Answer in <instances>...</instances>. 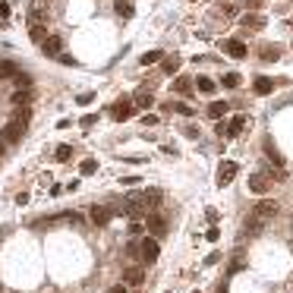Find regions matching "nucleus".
I'll list each match as a JSON object with an SVG mask.
<instances>
[{"mask_svg": "<svg viewBox=\"0 0 293 293\" xmlns=\"http://www.w3.org/2000/svg\"><path fill=\"white\" fill-rule=\"evenodd\" d=\"M271 186H275V177H271L268 170H256V174L249 177V189L256 192V196H265Z\"/></svg>", "mask_w": 293, "mask_h": 293, "instance_id": "nucleus-2", "label": "nucleus"}, {"mask_svg": "<svg viewBox=\"0 0 293 293\" xmlns=\"http://www.w3.org/2000/svg\"><path fill=\"white\" fill-rule=\"evenodd\" d=\"M22 132H25V123H22V120H10V123L3 126V136H0V139H3L6 145H13V142H19V139H22Z\"/></svg>", "mask_w": 293, "mask_h": 293, "instance_id": "nucleus-5", "label": "nucleus"}, {"mask_svg": "<svg viewBox=\"0 0 293 293\" xmlns=\"http://www.w3.org/2000/svg\"><path fill=\"white\" fill-rule=\"evenodd\" d=\"M142 123H145V126H155V123H158V117H155V114H145V117H142Z\"/></svg>", "mask_w": 293, "mask_h": 293, "instance_id": "nucleus-40", "label": "nucleus"}, {"mask_svg": "<svg viewBox=\"0 0 293 293\" xmlns=\"http://www.w3.org/2000/svg\"><path fill=\"white\" fill-rule=\"evenodd\" d=\"M221 13L224 16H237V6L234 3H221Z\"/></svg>", "mask_w": 293, "mask_h": 293, "instance_id": "nucleus-35", "label": "nucleus"}, {"mask_svg": "<svg viewBox=\"0 0 293 293\" xmlns=\"http://www.w3.org/2000/svg\"><path fill=\"white\" fill-rule=\"evenodd\" d=\"M243 126H246V114H237V117H230L227 126L218 123V136H237V132H243Z\"/></svg>", "mask_w": 293, "mask_h": 293, "instance_id": "nucleus-7", "label": "nucleus"}, {"mask_svg": "<svg viewBox=\"0 0 293 293\" xmlns=\"http://www.w3.org/2000/svg\"><path fill=\"white\" fill-rule=\"evenodd\" d=\"M221 82H224V89H237V85L243 82V79H239V73H224V79H221Z\"/></svg>", "mask_w": 293, "mask_h": 293, "instance_id": "nucleus-27", "label": "nucleus"}, {"mask_svg": "<svg viewBox=\"0 0 293 293\" xmlns=\"http://www.w3.org/2000/svg\"><path fill=\"white\" fill-rule=\"evenodd\" d=\"M196 82V89L202 92V95H211L215 92V79H208V76H199V79H192Z\"/></svg>", "mask_w": 293, "mask_h": 293, "instance_id": "nucleus-18", "label": "nucleus"}, {"mask_svg": "<svg viewBox=\"0 0 293 293\" xmlns=\"http://www.w3.org/2000/svg\"><path fill=\"white\" fill-rule=\"evenodd\" d=\"M145 227H148V234L164 237V234H167V218H164L161 211H151V215H148V221H145Z\"/></svg>", "mask_w": 293, "mask_h": 293, "instance_id": "nucleus-6", "label": "nucleus"}, {"mask_svg": "<svg viewBox=\"0 0 293 293\" xmlns=\"http://www.w3.org/2000/svg\"><path fill=\"white\" fill-rule=\"evenodd\" d=\"M132 101H136V108H155V95H151L148 89L136 92V95H132Z\"/></svg>", "mask_w": 293, "mask_h": 293, "instance_id": "nucleus-16", "label": "nucleus"}, {"mask_svg": "<svg viewBox=\"0 0 293 293\" xmlns=\"http://www.w3.org/2000/svg\"><path fill=\"white\" fill-rule=\"evenodd\" d=\"M114 10H117L120 19H132V3H129V0H117Z\"/></svg>", "mask_w": 293, "mask_h": 293, "instance_id": "nucleus-23", "label": "nucleus"}, {"mask_svg": "<svg viewBox=\"0 0 293 293\" xmlns=\"http://www.w3.org/2000/svg\"><path fill=\"white\" fill-rule=\"evenodd\" d=\"M108 293H126V287H110Z\"/></svg>", "mask_w": 293, "mask_h": 293, "instance_id": "nucleus-43", "label": "nucleus"}, {"mask_svg": "<svg viewBox=\"0 0 293 293\" xmlns=\"http://www.w3.org/2000/svg\"><path fill=\"white\" fill-rule=\"evenodd\" d=\"M120 183H123V186H136V183H142V180H139V177H123Z\"/></svg>", "mask_w": 293, "mask_h": 293, "instance_id": "nucleus-39", "label": "nucleus"}, {"mask_svg": "<svg viewBox=\"0 0 293 293\" xmlns=\"http://www.w3.org/2000/svg\"><path fill=\"white\" fill-rule=\"evenodd\" d=\"M92 221H95V224H108L110 221V211L108 208H92Z\"/></svg>", "mask_w": 293, "mask_h": 293, "instance_id": "nucleus-25", "label": "nucleus"}, {"mask_svg": "<svg viewBox=\"0 0 293 293\" xmlns=\"http://www.w3.org/2000/svg\"><path fill=\"white\" fill-rule=\"evenodd\" d=\"M161 57H164L161 51H148V54H142L139 60H142V66H151V63H158V60H161Z\"/></svg>", "mask_w": 293, "mask_h": 293, "instance_id": "nucleus-30", "label": "nucleus"}, {"mask_svg": "<svg viewBox=\"0 0 293 293\" xmlns=\"http://www.w3.org/2000/svg\"><path fill=\"white\" fill-rule=\"evenodd\" d=\"M29 22H48V10H44L41 3H35L29 10Z\"/></svg>", "mask_w": 293, "mask_h": 293, "instance_id": "nucleus-19", "label": "nucleus"}, {"mask_svg": "<svg viewBox=\"0 0 293 293\" xmlns=\"http://www.w3.org/2000/svg\"><path fill=\"white\" fill-rule=\"evenodd\" d=\"M139 234H142V224L132 221V224H129V237H139Z\"/></svg>", "mask_w": 293, "mask_h": 293, "instance_id": "nucleus-37", "label": "nucleus"}, {"mask_svg": "<svg viewBox=\"0 0 293 293\" xmlns=\"http://www.w3.org/2000/svg\"><path fill=\"white\" fill-rule=\"evenodd\" d=\"M70 158H73L70 145H57V161H70Z\"/></svg>", "mask_w": 293, "mask_h": 293, "instance_id": "nucleus-31", "label": "nucleus"}, {"mask_svg": "<svg viewBox=\"0 0 293 293\" xmlns=\"http://www.w3.org/2000/svg\"><path fill=\"white\" fill-rule=\"evenodd\" d=\"M234 177H237V164L234 161H224L221 167H218V186H227Z\"/></svg>", "mask_w": 293, "mask_h": 293, "instance_id": "nucleus-10", "label": "nucleus"}, {"mask_svg": "<svg viewBox=\"0 0 293 293\" xmlns=\"http://www.w3.org/2000/svg\"><path fill=\"white\" fill-rule=\"evenodd\" d=\"M95 123H98V117H95V114H85L82 120H79V126H82V129H92Z\"/></svg>", "mask_w": 293, "mask_h": 293, "instance_id": "nucleus-32", "label": "nucleus"}, {"mask_svg": "<svg viewBox=\"0 0 293 293\" xmlns=\"http://www.w3.org/2000/svg\"><path fill=\"white\" fill-rule=\"evenodd\" d=\"M95 101V95H92V92H82V95H79V104H92Z\"/></svg>", "mask_w": 293, "mask_h": 293, "instance_id": "nucleus-36", "label": "nucleus"}, {"mask_svg": "<svg viewBox=\"0 0 293 293\" xmlns=\"http://www.w3.org/2000/svg\"><path fill=\"white\" fill-rule=\"evenodd\" d=\"M41 51H44V57H60L63 54V38L60 35H48L41 41Z\"/></svg>", "mask_w": 293, "mask_h": 293, "instance_id": "nucleus-8", "label": "nucleus"}, {"mask_svg": "<svg viewBox=\"0 0 293 293\" xmlns=\"http://www.w3.org/2000/svg\"><path fill=\"white\" fill-rule=\"evenodd\" d=\"M275 218H277V202H271V199H262V202H258L256 208L249 211V218H246L243 227H246V234H249V237H258L271 221H275Z\"/></svg>", "mask_w": 293, "mask_h": 293, "instance_id": "nucleus-1", "label": "nucleus"}, {"mask_svg": "<svg viewBox=\"0 0 293 293\" xmlns=\"http://www.w3.org/2000/svg\"><path fill=\"white\" fill-rule=\"evenodd\" d=\"M95 170H98V161H92V158H89V161H82V164H79V174H82V177H92Z\"/></svg>", "mask_w": 293, "mask_h": 293, "instance_id": "nucleus-28", "label": "nucleus"}, {"mask_svg": "<svg viewBox=\"0 0 293 293\" xmlns=\"http://www.w3.org/2000/svg\"><path fill=\"white\" fill-rule=\"evenodd\" d=\"M110 114H114V120H129V117H136V101L132 98H117L114 101V108H110Z\"/></svg>", "mask_w": 293, "mask_h": 293, "instance_id": "nucleus-3", "label": "nucleus"}, {"mask_svg": "<svg viewBox=\"0 0 293 293\" xmlns=\"http://www.w3.org/2000/svg\"><path fill=\"white\" fill-rule=\"evenodd\" d=\"M161 66H164V73H167V76H174V73L180 70V57H167Z\"/></svg>", "mask_w": 293, "mask_h": 293, "instance_id": "nucleus-29", "label": "nucleus"}, {"mask_svg": "<svg viewBox=\"0 0 293 293\" xmlns=\"http://www.w3.org/2000/svg\"><path fill=\"white\" fill-rule=\"evenodd\" d=\"M224 114H227V104H224V101H211L208 104V117L211 120H221Z\"/></svg>", "mask_w": 293, "mask_h": 293, "instance_id": "nucleus-22", "label": "nucleus"}, {"mask_svg": "<svg viewBox=\"0 0 293 293\" xmlns=\"http://www.w3.org/2000/svg\"><path fill=\"white\" fill-rule=\"evenodd\" d=\"M174 89L180 92V95H192V79H186V76H180L177 82H174Z\"/></svg>", "mask_w": 293, "mask_h": 293, "instance_id": "nucleus-24", "label": "nucleus"}, {"mask_svg": "<svg viewBox=\"0 0 293 293\" xmlns=\"http://www.w3.org/2000/svg\"><path fill=\"white\" fill-rule=\"evenodd\" d=\"M164 108H167V110H177V114H183V117H192V114H196V110H192L186 101H167Z\"/></svg>", "mask_w": 293, "mask_h": 293, "instance_id": "nucleus-17", "label": "nucleus"}, {"mask_svg": "<svg viewBox=\"0 0 293 293\" xmlns=\"http://www.w3.org/2000/svg\"><path fill=\"white\" fill-rule=\"evenodd\" d=\"M29 117H32V110H29V108H19V110H16V117H13V120H22V123H29Z\"/></svg>", "mask_w": 293, "mask_h": 293, "instance_id": "nucleus-33", "label": "nucleus"}, {"mask_svg": "<svg viewBox=\"0 0 293 293\" xmlns=\"http://www.w3.org/2000/svg\"><path fill=\"white\" fill-rule=\"evenodd\" d=\"M3 148H6V142H3V139H0V155H3Z\"/></svg>", "mask_w": 293, "mask_h": 293, "instance_id": "nucleus-44", "label": "nucleus"}, {"mask_svg": "<svg viewBox=\"0 0 293 293\" xmlns=\"http://www.w3.org/2000/svg\"><path fill=\"white\" fill-rule=\"evenodd\" d=\"M205 237H208L211 243H218V237H221V230H218V227H208V234H205Z\"/></svg>", "mask_w": 293, "mask_h": 293, "instance_id": "nucleus-38", "label": "nucleus"}, {"mask_svg": "<svg viewBox=\"0 0 293 293\" xmlns=\"http://www.w3.org/2000/svg\"><path fill=\"white\" fill-rule=\"evenodd\" d=\"M218 262H221V256H218V252H211V256L205 258V265H218Z\"/></svg>", "mask_w": 293, "mask_h": 293, "instance_id": "nucleus-41", "label": "nucleus"}, {"mask_svg": "<svg viewBox=\"0 0 293 293\" xmlns=\"http://www.w3.org/2000/svg\"><path fill=\"white\" fill-rule=\"evenodd\" d=\"M19 73V66L13 63V60H3V63H0V82H3V79H13Z\"/></svg>", "mask_w": 293, "mask_h": 293, "instance_id": "nucleus-20", "label": "nucleus"}, {"mask_svg": "<svg viewBox=\"0 0 293 293\" xmlns=\"http://www.w3.org/2000/svg\"><path fill=\"white\" fill-rule=\"evenodd\" d=\"M142 281H145V271H142V268H126V271H123V284H132V287H139Z\"/></svg>", "mask_w": 293, "mask_h": 293, "instance_id": "nucleus-15", "label": "nucleus"}, {"mask_svg": "<svg viewBox=\"0 0 293 293\" xmlns=\"http://www.w3.org/2000/svg\"><path fill=\"white\" fill-rule=\"evenodd\" d=\"M262 3H265V0H249V10H258Z\"/></svg>", "mask_w": 293, "mask_h": 293, "instance_id": "nucleus-42", "label": "nucleus"}, {"mask_svg": "<svg viewBox=\"0 0 293 293\" xmlns=\"http://www.w3.org/2000/svg\"><path fill=\"white\" fill-rule=\"evenodd\" d=\"M13 82H16V89H32V76H29V73H16Z\"/></svg>", "mask_w": 293, "mask_h": 293, "instance_id": "nucleus-26", "label": "nucleus"}, {"mask_svg": "<svg viewBox=\"0 0 293 293\" xmlns=\"http://www.w3.org/2000/svg\"><path fill=\"white\" fill-rule=\"evenodd\" d=\"M239 22H243V29H265V19L258 16V13H243Z\"/></svg>", "mask_w": 293, "mask_h": 293, "instance_id": "nucleus-12", "label": "nucleus"}, {"mask_svg": "<svg viewBox=\"0 0 293 293\" xmlns=\"http://www.w3.org/2000/svg\"><path fill=\"white\" fill-rule=\"evenodd\" d=\"M139 249H142V262H148V265L158 262V256H161V243H158V237H145Z\"/></svg>", "mask_w": 293, "mask_h": 293, "instance_id": "nucleus-4", "label": "nucleus"}, {"mask_svg": "<svg viewBox=\"0 0 293 293\" xmlns=\"http://www.w3.org/2000/svg\"><path fill=\"white\" fill-rule=\"evenodd\" d=\"M6 16H10V3L0 0V22H6Z\"/></svg>", "mask_w": 293, "mask_h": 293, "instance_id": "nucleus-34", "label": "nucleus"}, {"mask_svg": "<svg viewBox=\"0 0 293 293\" xmlns=\"http://www.w3.org/2000/svg\"><path fill=\"white\" fill-rule=\"evenodd\" d=\"M275 85H277L275 79H268V76H258L252 89H256V95H271V92H275Z\"/></svg>", "mask_w": 293, "mask_h": 293, "instance_id": "nucleus-13", "label": "nucleus"}, {"mask_svg": "<svg viewBox=\"0 0 293 293\" xmlns=\"http://www.w3.org/2000/svg\"><path fill=\"white\" fill-rule=\"evenodd\" d=\"M224 54H230L234 60H246L249 51H246V44L239 41V38H227V41H224Z\"/></svg>", "mask_w": 293, "mask_h": 293, "instance_id": "nucleus-9", "label": "nucleus"}, {"mask_svg": "<svg viewBox=\"0 0 293 293\" xmlns=\"http://www.w3.org/2000/svg\"><path fill=\"white\" fill-rule=\"evenodd\" d=\"M32 98H35V95H32V89H16V92H13V104H16V108H29Z\"/></svg>", "mask_w": 293, "mask_h": 293, "instance_id": "nucleus-14", "label": "nucleus"}, {"mask_svg": "<svg viewBox=\"0 0 293 293\" xmlns=\"http://www.w3.org/2000/svg\"><path fill=\"white\" fill-rule=\"evenodd\" d=\"M192 293H199V290H192Z\"/></svg>", "mask_w": 293, "mask_h": 293, "instance_id": "nucleus-45", "label": "nucleus"}, {"mask_svg": "<svg viewBox=\"0 0 293 293\" xmlns=\"http://www.w3.org/2000/svg\"><path fill=\"white\" fill-rule=\"evenodd\" d=\"M29 38L41 44L44 38H48V22H29Z\"/></svg>", "mask_w": 293, "mask_h": 293, "instance_id": "nucleus-11", "label": "nucleus"}, {"mask_svg": "<svg viewBox=\"0 0 293 293\" xmlns=\"http://www.w3.org/2000/svg\"><path fill=\"white\" fill-rule=\"evenodd\" d=\"M258 54H262V60H281V48L277 44H262Z\"/></svg>", "mask_w": 293, "mask_h": 293, "instance_id": "nucleus-21", "label": "nucleus"}]
</instances>
